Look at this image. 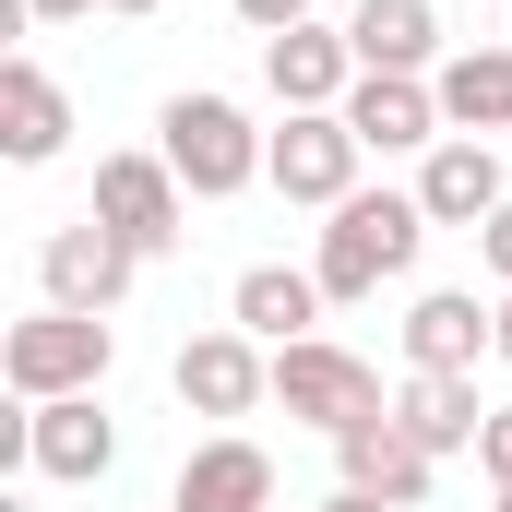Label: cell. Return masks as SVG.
I'll return each instance as SVG.
<instances>
[{
    "instance_id": "d4e9b609",
    "label": "cell",
    "mask_w": 512,
    "mask_h": 512,
    "mask_svg": "<svg viewBox=\"0 0 512 512\" xmlns=\"http://www.w3.org/2000/svg\"><path fill=\"white\" fill-rule=\"evenodd\" d=\"M322 512H393V501H370V489H334V501H322Z\"/></svg>"
},
{
    "instance_id": "ac0fdd59",
    "label": "cell",
    "mask_w": 512,
    "mask_h": 512,
    "mask_svg": "<svg viewBox=\"0 0 512 512\" xmlns=\"http://www.w3.org/2000/svg\"><path fill=\"white\" fill-rule=\"evenodd\" d=\"M346 48L358 72H441V0H358Z\"/></svg>"
},
{
    "instance_id": "8992f818",
    "label": "cell",
    "mask_w": 512,
    "mask_h": 512,
    "mask_svg": "<svg viewBox=\"0 0 512 512\" xmlns=\"http://www.w3.org/2000/svg\"><path fill=\"white\" fill-rule=\"evenodd\" d=\"M131 274H143V251L108 239L96 215H72V227L36 239V298H48V310H96V322H108V310L131 298Z\"/></svg>"
},
{
    "instance_id": "4316f807",
    "label": "cell",
    "mask_w": 512,
    "mask_h": 512,
    "mask_svg": "<svg viewBox=\"0 0 512 512\" xmlns=\"http://www.w3.org/2000/svg\"><path fill=\"white\" fill-rule=\"evenodd\" d=\"M489 358H512V298H501V346H489Z\"/></svg>"
},
{
    "instance_id": "30bf717a",
    "label": "cell",
    "mask_w": 512,
    "mask_h": 512,
    "mask_svg": "<svg viewBox=\"0 0 512 512\" xmlns=\"http://www.w3.org/2000/svg\"><path fill=\"white\" fill-rule=\"evenodd\" d=\"M262 84H274L286 120H298V108H346V96H358L346 24H286V36H262Z\"/></svg>"
},
{
    "instance_id": "4fadbf2b",
    "label": "cell",
    "mask_w": 512,
    "mask_h": 512,
    "mask_svg": "<svg viewBox=\"0 0 512 512\" xmlns=\"http://www.w3.org/2000/svg\"><path fill=\"white\" fill-rule=\"evenodd\" d=\"M346 131L370 143V155H429L441 143V84L429 72H358V96H346Z\"/></svg>"
},
{
    "instance_id": "5b68a950",
    "label": "cell",
    "mask_w": 512,
    "mask_h": 512,
    "mask_svg": "<svg viewBox=\"0 0 512 512\" xmlns=\"http://www.w3.org/2000/svg\"><path fill=\"white\" fill-rule=\"evenodd\" d=\"M108 239H131L143 262H167L191 239V191H179V167L167 155H96V203H84Z\"/></svg>"
},
{
    "instance_id": "52a82bcc",
    "label": "cell",
    "mask_w": 512,
    "mask_h": 512,
    "mask_svg": "<svg viewBox=\"0 0 512 512\" xmlns=\"http://www.w3.org/2000/svg\"><path fill=\"white\" fill-rule=\"evenodd\" d=\"M358 131H346V108H298V120L274 131V155H262V179L286 191V203H310V215H334L346 191H358Z\"/></svg>"
},
{
    "instance_id": "83f0119b",
    "label": "cell",
    "mask_w": 512,
    "mask_h": 512,
    "mask_svg": "<svg viewBox=\"0 0 512 512\" xmlns=\"http://www.w3.org/2000/svg\"><path fill=\"white\" fill-rule=\"evenodd\" d=\"M0 512H36V501H0Z\"/></svg>"
},
{
    "instance_id": "ba28073f",
    "label": "cell",
    "mask_w": 512,
    "mask_h": 512,
    "mask_svg": "<svg viewBox=\"0 0 512 512\" xmlns=\"http://www.w3.org/2000/svg\"><path fill=\"white\" fill-rule=\"evenodd\" d=\"M24 465H36V477H60V489H96V477L120 465V417H108L96 393L24 405Z\"/></svg>"
},
{
    "instance_id": "5bb4252c",
    "label": "cell",
    "mask_w": 512,
    "mask_h": 512,
    "mask_svg": "<svg viewBox=\"0 0 512 512\" xmlns=\"http://www.w3.org/2000/svg\"><path fill=\"white\" fill-rule=\"evenodd\" d=\"M167 512H274V453H262V441H239V429L191 441V465H179Z\"/></svg>"
},
{
    "instance_id": "9c48e42d",
    "label": "cell",
    "mask_w": 512,
    "mask_h": 512,
    "mask_svg": "<svg viewBox=\"0 0 512 512\" xmlns=\"http://www.w3.org/2000/svg\"><path fill=\"white\" fill-rule=\"evenodd\" d=\"M167 382H179L191 417H251V405H274V346H251L239 322H227V334H191Z\"/></svg>"
},
{
    "instance_id": "f1b7e54d",
    "label": "cell",
    "mask_w": 512,
    "mask_h": 512,
    "mask_svg": "<svg viewBox=\"0 0 512 512\" xmlns=\"http://www.w3.org/2000/svg\"><path fill=\"white\" fill-rule=\"evenodd\" d=\"M489 512H512V489H501V501H489Z\"/></svg>"
},
{
    "instance_id": "6da1fadb",
    "label": "cell",
    "mask_w": 512,
    "mask_h": 512,
    "mask_svg": "<svg viewBox=\"0 0 512 512\" xmlns=\"http://www.w3.org/2000/svg\"><path fill=\"white\" fill-rule=\"evenodd\" d=\"M417 251H429V203L417 191H346L322 215L310 274H322V298H382L393 274H417Z\"/></svg>"
},
{
    "instance_id": "d6986e66",
    "label": "cell",
    "mask_w": 512,
    "mask_h": 512,
    "mask_svg": "<svg viewBox=\"0 0 512 512\" xmlns=\"http://www.w3.org/2000/svg\"><path fill=\"white\" fill-rule=\"evenodd\" d=\"M393 417L417 429V453H477V429H489V405H477V370H405Z\"/></svg>"
},
{
    "instance_id": "8fae6325",
    "label": "cell",
    "mask_w": 512,
    "mask_h": 512,
    "mask_svg": "<svg viewBox=\"0 0 512 512\" xmlns=\"http://www.w3.org/2000/svg\"><path fill=\"white\" fill-rule=\"evenodd\" d=\"M334 465H346V489H370V501H393V512H429V477H441V453H417V429H405L393 405L334 441Z\"/></svg>"
},
{
    "instance_id": "7402d4cb",
    "label": "cell",
    "mask_w": 512,
    "mask_h": 512,
    "mask_svg": "<svg viewBox=\"0 0 512 512\" xmlns=\"http://www.w3.org/2000/svg\"><path fill=\"white\" fill-rule=\"evenodd\" d=\"M239 24L251 36H286V24H310V0H239Z\"/></svg>"
},
{
    "instance_id": "cb8c5ba5",
    "label": "cell",
    "mask_w": 512,
    "mask_h": 512,
    "mask_svg": "<svg viewBox=\"0 0 512 512\" xmlns=\"http://www.w3.org/2000/svg\"><path fill=\"white\" fill-rule=\"evenodd\" d=\"M36 24H84V12H108V0H24Z\"/></svg>"
},
{
    "instance_id": "2e32d148",
    "label": "cell",
    "mask_w": 512,
    "mask_h": 512,
    "mask_svg": "<svg viewBox=\"0 0 512 512\" xmlns=\"http://www.w3.org/2000/svg\"><path fill=\"white\" fill-rule=\"evenodd\" d=\"M227 322H239L251 346H310V334H322V274H310V262H251V274L227 286Z\"/></svg>"
},
{
    "instance_id": "e0dca14e",
    "label": "cell",
    "mask_w": 512,
    "mask_h": 512,
    "mask_svg": "<svg viewBox=\"0 0 512 512\" xmlns=\"http://www.w3.org/2000/svg\"><path fill=\"white\" fill-rule=\"evenodd\" d=\"M477 346H501V310H477V286H429L405 310V370H477Z\"/></svg>"
},
{
    "instance_id": "7a4b0ae2",
    "label": "cell",
    "mask_w": 512,
    "mask_h": 512,
    "mask_svg": "<svg viewBox=\"0 0 512 512\" xmlns=\"http://www.w3.org/2000/svg\"><path fill=\"white\" fill-rule=\"evenodd\" d=\"M155 155L179 167L191 203H239L262 179V155H274V131H251L239 96H167V108H155Z\"/></svg>"
},
{
    "instance_id": "7c38bea8",
    "label": "cell",
    "mask_w": 512,
    "mask_h": 512,
    "mask_svg": "<svg viewBox=\"0 0 512 512\" xmlns=\"http://www.w3.org/2000/svg\"><path fill=\"white\" fill-rule=\"evenodd\" d=\"M417 203H429V227H489L512 203V179H501V155H489L477 131H441V143L417 155Z\"/></svg>"
},
{
    "instance_id": "44dd1931",
    "label": "cell",
    "mask_w": 512,
    "mask_h": 512,
    "mask_svg": "<svg viewBox=\"0 0 512 512\" xmlns=\"http://www.w3.org/2000/svg\"><path fill=\"white\" fill-rule=\"evenodd\" d=\"M477 477L512 489V405H489V429H477Z\"/></svg>"
},
{
    "instance_id": "277c9868",
    "label": "cell",
    "mask_w": 512,
    "mask_h": 512,
    "mask_svg": "<svg viewBox=\"0 0 512 512\" xmlns=\"http://www.w3.org/2000/svg\"><path fill=\"white\" fill-rule=\"evenodd\" d=\"M274 405H286L298 429H322V441H346L358 417H382L393 393H382V370H370L358 346H334V334H310V346H274Z\"/></svg>"
},
{
    "instance_id": "484cf974",
    "label": "cell",
    "mask_w": 512,
    "mask_h": 512,
    "mask_svg": "<svg viewBox=\"0 0 512 512\" xmlns=\"http://www.w3.org/2000/svg\"><path fill=\"white\" fill-rule=\"evenodd\" d=\"M108 12H120V24H143V12H167V0H108Z\"/></svg>"
},
{
    "instance_id": "3957f363",
    "label": "cell",
    "mask_w": 512,
    "mask_h": 512,
    "mask_svg": "<svg viewBox=\"0 0 512 512\" xmlns=\"http://www.w3.org/2000/svg\"><path fill=\"white\" fill-rule=\"evenodd\" d=\"M108 358H120V322H96V310H48V298H36V322L0 334V382H12V405L96 393V382H108Z\"/></svg>"
},
{
    "instance_id": "ffe728a7",
    "label": "cell",
    "mask_w": 512,
    "mask_h": 512,
    "mask_svg": "<svg viewBox=\"0 0 512 512\" xmlns=\"http://www.w3.org/2000/svg\"><path fill=\"white\" fill-rule=\"evenodd\" d=\"M429 84H441V120H453V131H477V143H489V131H512V36H501V48L441 60Z\"/></svg>"
},
{
    "instance_id": "603a6c76",
    "label": "cell",
    "mask_w": 512,
    "mask_h": 512,
    "mask_svg": "<svg viewBox=\"0 0 512 512\" xmlns=\"http://www.w3.org/2000/svg\"><path fill=\"white\" fill-rule=\"evenodd\" d=\"M477 251H489V274H501V298H512V203L489 215V227H477Z\"/></svg>"
},
{
    "instance_id": "9a60e30c",
    "label": "cell",
    "mask_w": 512,
    "mask_h": 512,
    "mask_svg": "<svg viewBox=\"0 0 512 512\" xmlns=\"http://www.w3.org/2000/svg\"><path fill=\"white\" fill-rule=\"evenodd\" d=\"M60 143H72V96H60V72L48 60H0V155L12 167H60Z\"/></svg>"
}]
</instances>
